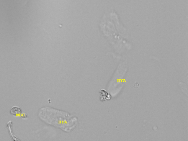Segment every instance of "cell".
<instances>
[{"instance_id": "7a4b0ae2", "label": "cell", "mask_w": 188, "mask_h": 141, "mask_svg": "<svg viewBox=\"0 0 188 141\" xmlns=\"http://www.w3.org/2000/svg\"><path fill=\"white\" fill-rule=\"evenodd\" d=\"M22 112V111L20 108L17 106H13L10 110V113L14 116H17L20 115Z\"/></svg>"}, {"instance_id": "6da1fadb", "label": "cell", "mask_w": 188, "mask_h": 141, "mask_svg": "<svg viewBox=\"0 0 188 141\" xmlns=\"http://www.w3.org/2000/svg\"><path fill=\"white\" fill-rule=\"evenodd\" d=\"M39 116L48 124L70 132L77 124V118L67 112L53 108L45 107L40 109Z\"/></svg>"}, {"instance_id": "3957f363", "label": "cell", "mask_w": 188, "mask_h": 141, "mask_svg": "<svg viewBox=\"0 0 188 141\" xmlns=\"http://www.w3.org/2000/svg\"><path fill=\"white\" fill-rule=\"evenodd\" d=\"M12 122L11 121H10L9 122L7 123V128L8 129L9 133V134L10 135V136H11V138L13 139V140H19L12 133Z\"/></svg>"}]
</instances>
